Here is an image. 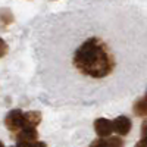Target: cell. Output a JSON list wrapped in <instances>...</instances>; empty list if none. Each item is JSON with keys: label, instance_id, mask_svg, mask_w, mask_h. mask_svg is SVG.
<instances>
[{"label": "cell", "instance_id": "obj_14", "mask_svg": "<svg viewBox=\"0 0 147 147\" xmlns=\"http://www.w3.org/2000/svg\"><path fill=\"white\" fill-rule=\"evenodd\" d=\"M16 147H18V146H16Z\"/></svg>", "mask_w": 147, "mask_h": 147}, {"label": "cell", "instance_id": "obj_12", "mask_svg": "<svg viewBox=\"0 0 147 147\" xmlns=\"http://www.w3.org/2000/svg\"><path fill=\"white\" fill-rule=\"evenodd\" d=\"M136 147H147V140H146V138H141V140L136 144Z\"/></svg>", "mask_w": 147, "mask_h": 147}, {"label": "cell", "instance_id": "obj_11", "mask_svg": "<svg viewBox=\"0 0 147 147\" xmlns=\"http://www.w3.org/2000/svg\"><path fill=\"white\" fill-rule=\"evenodd\" d=\"M25 147H47L46 146V143H43V141H34V143H30V144H27Z\"/></svg>", "mask_w": 147, "mask_h": 147}, {"label": "cell", "instance_id": "obj_9", "mask_svg": "<svg viewBox=\"0 0 147 147\" xmlns=\"http://www.w3.org/2000/svg\"><path fill=\"white\" fill-rule=\"evenodd\" d=\"M7 44H6V41L2 38V37H0V59L2 57H5L6 55H7Z\"/></svg>", "mask_w": 147, "mask_h": 147}, {"label": "cell", "instance_id": "obj_13", "mask_svg": "<svg viewBox=\"0 0 147 147\" xmlns=\"http://www.w3.org/2000/svg\"><path fill=\"white\" fill-rule=\"evenodd\" d=\"M0 147H5V144H3V141H0Z\"/></svg>", "mask_w": 147, "mask_h": 147}, {"label": "cell", "instance_id": "obj_1", "mask_svg": "<svg viewBox=\"0 0 147 147\" xmlns=\"http://www.w3.org/2000/svg\"><path fill=\"white\" fill-rule=\"evenodd\" d=\"M74 66L82 75L105 78L115 69V57L99 37H90L74 53Z\"/></svg>", "mask_w": 147, "mask_h": 147}, {"label": "cell", "instance_id": "obj_5", "mask_svg": "<svg viewBox=\"0 0 147 147\" xmlns=\"http://www.w3.org/2000/svg\"><path fill=\"white\" fill-rule=\"evenodd\" d=\"M94 131L99 136V138H107L112 136V121H109L106 118H99L94 121Z\"/></svg>", "mask_w": 147, "mask_h": 147}, {"label": "cell", "instance_id": "obj_3", "mask_svg": "<svg viewBox=\"0 0 147 147\" xmlns=\"http://www.w3.org/2000/svg\"><path fill=\"white\" fill-rule=\"evenodd\" d=\"M37 140H38V132H37L35 128L28 127V125H25L21 131H18V134H16L18 147H25L27 144L34 143V141H37Z\"/></svg>", "mask_w": 147, "mask_h": 147}, {"label": "cell", "instance_id": "obj_6", "mask_svg": "<svg viewBox=\"0 0 147 147\" xmlns=\"http://www.w3.org/2000/svg\"><path fill=\"white\" fill-rule=\"evenodd\" d=\"M24 121H25V125L35 128L37 125H40L41 121H43L41 112H38V110H30V112H25L24 113Z\"/></svg>", "mask_w": 147, "mask_h": 147}, {"label": "cell", "instance_id": "obj_4", "mask_svg": "<svg viewBox=\"0 0 147 147\" xmlns=\"http://www.w3.org/2000/svg\"><path fill=\"white\" fill-rule=\"evenodd\" d=\"M131 128H132V122H131V119L128 118V116H118L113 122H112V129H113V132H116L119 137H125V136H128L129 134V131H131Z\"/></svg>", "mask_w": 147, "mask_h": 147}, {"label": "cell", "instance_id": "obj_7", "mask_svg": "<svg viewBox=\"0 0 147 147\" xmlns=\"http://www.w3.org/2000/svg\"><path fill=\"white\" fill-rule=\"evenodd\" d=\"M147 113V107H146V97H141L138 102L134 105V115L137 116H146Z\"/></svg>", "mask_w": 147, "mask_h": 147}, {"label": "cell", "instance_id": "obj_8", "mask_svg": "<svg viewBox=\"0 0 147 147\" xmlns=\"http://www.w3.org/2000/svg\"><path fill=\"white\" fill-rule=\"evenodd\" d=\"M105 140H106V147H124L125 146L124 140H122V137H119V136H113V137L110 136Z\"/></svg>", "mask_w": 147, "mask_h": 147}, {"label": "cell", "instance_id": "obj_10", "mask_svg": "<svg viewBox=\"0 0 147 147\" xmlns=\"http://www.w3.org/2000/svg\"><path fill=\"white\" fill-rule=\"evenodd\" d=\"M90 147H106V140L105 138H96L90 144Z\"/></svg>", "mask_w": 147, "mask_h": 147}, {"label": "cell", "instance_id": "obj_2", "mask_svg": "<svg viewBox=\"0 0 147 147\" xmlns=\"http://www.w3.org/2000/svg\"><path fill=\"white\" fill-rule=\"evenodd\" d=\"M5 125L10 132H18L25 127V121H24V113L19 109H13L6 115L5 118Z\"/></svg>", "mask_w": 147, "mask_h": 147}]
</instances>
